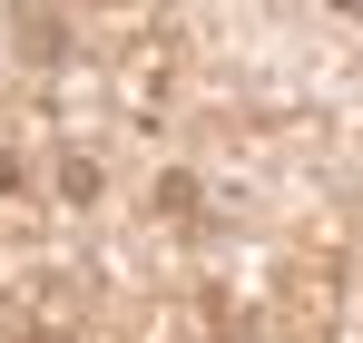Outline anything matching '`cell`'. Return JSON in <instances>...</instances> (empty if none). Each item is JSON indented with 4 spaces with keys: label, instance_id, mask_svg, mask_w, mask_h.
I'll return each mask as SVG.
<instances>
[{
    "label": "cell",
    "instance_id": "3957f363",
    "mask_svg": "<svg viewBox=\"0 0 363 343\" xmlns=\"http://www.w3.org/2000/svg\"><path fill=\"white\" fill-rule=\"evenodd\" d=\"M20 343H69V334H60V324H40V334H20Z\"/></svg>",
    "mask_w": 363,
    "mask_h": 343
},
{
    "label": "cell",
    "instance_id": "6da1fadb",
    "mask_svg": "<svg viewBox=\"0 0 363 343\" xmlns=\"http://www.w3.org/2000/svg\"><path fill=\"white\" fill-rule=\"evenodd\" d=\"M157 206H167V216H206V186L186 167H157Z\"/></svg>",
    "mask_w": 363,
    "mask_h": 343
},
{
    "label": "cell",
    "instance_id": "277c9868",
    "mask_svg": "<svg viewBox=\"0 0 363 343\" xmlns=\"http://www.w3.org/2000/svg\"><path fill=\"white\" fill-rule=\"evenodd\" d=\"M334 10H363V0H334Z\"/></svg>",
    "mask_w": 363,
    "mask_h": 343
},
{
    "label": "cell",
    "instance_id": "7a4b0ae2",
    "mask_svg": "<svg viewBox=\"0 0 363 343\" xmlns=\"http://www.w3.org/2000/svg\"><path fill=\"white\" fill-rule=\"evenodd\" d=\"M60 196L89 206V196H99V157H60Z\"/></svg>",
    "mask_w": 363,
    "mask_h": 343
}]
</instances>
